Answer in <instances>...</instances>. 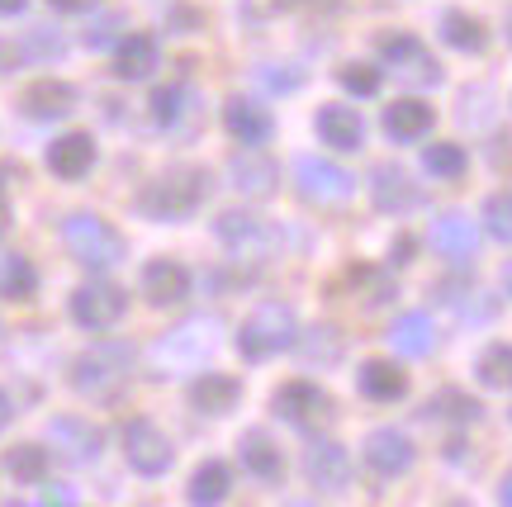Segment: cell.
Wrapping results in <instances>:
<instances>
[{"instance_id":"obj_1","label":"cell","mask_w":512,"mask_h":507,"mask_svg":"<svg viewBox=\"0 0 512 507\" xmlns=\"http://www.w3.org/2000/svg\"><path fill=\"white\" fill-rule=\"evenodd\" d=\"M204 195H209V176H204L200 166H171L166 176H157V181L143 190L138 209L152 218H162V223H181V218H190L200 209Z\"/></svg>"},{"instance_id":"obj_2","label":"cell","mask_w":512,"mask_h":507,"mask_svg":"<svg viewBox=\"0 0 512 507\" xmlns=\"http://www.w3.org/2000/svg\"><path fill=\"white\" fill-rule=\"evenodd\" d=\"M133 370V346L128 342H95L91 351H81L72 365V389L86 399H114L128 384Z\"/></svg>"},{"instance_id":"obj_3","label":"cell","mask_w":512,"mask_h":507,"mask_svg":"<svg viewBox=\"0 0 512 507\" xmlns=\"http://www.w3.org/2000/svg\"><path fill=\"white\" fill-rule=\"evenodd\" d=\"M294 342H299V323H294L290 304H261L238 327V351L247 361H271L280 351H290Z\"/></svg>"},{"instance_id":"obj_4","label":"cell","mask_w":512,"mask_h":507,"mask_svg":"<svg viewBox=\"0 0 512 507\" xmlns=\"http://www.w3.org/2000/svg\"><path fill=\"white\" fill-rule=\"evenodd\" d=\"M62 242H67V252H72L81 266H91V271H110V266L124 261V237L95 214L67 218V223H62Z\"/></svg>"},{"instance_id":"obj_5","label":"cell","mask_w":512,"mask_h":507,"mask_svg":"<svg viewBox=\"0 0 512 507\" xmlns=\"http://www.w3.org/2000/svg\"><path fill=\"white\" fill-rule=\"evenodd\" d=\"M375 48H380L384 67L399 76V81H408V86H437L441 81L437 57L427 53L413 34H380L375 38Z\"/></svg>"},{"instance_id":"obj_6","label":"cell","mask_w":512,"mask_h":507,"mask_svg":"<svg viewBox=\"0 0 512 507\" xmlns=\"http://www.w3.org/2000/svg\"><path fill=\"white\" fill-rule=\"evenodd\" d=\"M271 408H275V417H285V422L299 427V432H318V427L332 417V399L309 380L280 384V389H275V399H271Z\"/></svg>"},{"instance_id":"obj_7","label":"cell","mask_w":512,"mask_h":507,"mask_svg":"<svg viewBox=\"0 0 512 507\" xmlns=\"http://www.w3.org/2000/svg\"><path fill=\"white\" fill-rule=\"evenodd\" d=\"M124 290L119 285H105V280H91V285H81L72 294V318L76 327H86V332H110L119 318H124Z\"/></svg>"},{"instance_id":"obj_8","label":"cell","mask_w":512,"mask_h":507,"mask_svg":"<svg viewBox=\"0 0 512 507\" xmlns=\"http://www.w3.org/2000/svg\"><path fill=\"white\" fill-rule=\"evenodd\" d=\"M124 455L128 465L143 474V479H157V474L171 470V460H176V451H171V441H166L147 417H133L124 427Z\"/></svg>"},{"instance_id":"obj_9","label":"cell","mask_w":512,"mask_h":507,"mask_svg":"<svg viewBox=\"0 0 512 507\" xmlns=\"http://www.w3.org/2000/svg\"><path fill=\"white\" fill-rule=\"evenodd\" d=\"M294 176H299V195L313 204H347L351 185H356L342 166L323 162V157H304V162L294 166Z\"/></svg>"},{"instance_id":"obj_10","label":"cell","mask_w":512,"mask_h":507,"mask_svg":"<svg viewBox=\"0 0 512 507\" xmlns=\"http://www.w3.org/2000/svg\"><path fill=\"white\" fill-rule=\"evenodd\" d=\"M214 233H219V242L228 247V252H238L242 261H256V256L271 252V228L261 223V218L242 214V209H228V214H219V223H214Z\"/></svg>"},{"instance_id":"obj_11","label":"cell","mask_w":512,"mask_h":507,"mask_svg":"<svg viewBox=\"0 0 512 507\" xmlns=\"http://www.w3.org/2000/svg\"><path fill=\"white\" fill-rule=\"evenodd\" d=\"M413 460H418V451H413V441L403 432H394V427H380V432L366 436V465L380 479H399V474L413 470Z\"/></svg>"},{"instance_id":"obj_12","label":"cell","mask_w":512,"mask_h":507,"mask_svg":"<svg viewBox=\"0 0 512 507\" xmlns=\"http://www.w3.org/2000/svg\"><path fill=\"white\" fill-rule=\"evenodd\" d=\"M304 474L318 493H342L351 479V455L337 441H313L304 451Z\"/></svg>"},{"instance_id":"obj_13","label":"cell","mask_w":512,"mask_h":507,"mask_svg":"<svg viewBox=\"0 0 512 507\" xmlns=\"http://www.w3.org/2000/svg\"><path fill=\"white\" fill-rule=\"evenodd\" d=\"M370 195H375L380 214H408L418 204V190L408 181V171H399V166H389V162L370 171Z\"/></svg>"},{"instance_id":"obj_14","label":"cell","mask_w":512,"mask_h":507,"mask_svg":"<svg viewBox=\"0 0 512 507\" xmlns=\"http://www.w3.org/2000/svg\"><path fill=\"white\" fill-rule=\"evenodd\" d=\"M318 138L328 147H337V152H356V147L366 143V124L347 105H323L318 109Z\"/></svg>"},{"instance_id":"obj_15","label":"cell","mask_w":512,"mask_h":507,"mask_svg":"<svg viewBox=\"0 0 512 507\" xmlns=\"http://www.w3.org/2000/svg\"><path fill=\"white\" fill-rule=\"evenodd\" d=\"M91 166H95L91 133H67V138H57V143L48 147V171L62 176V181H81Z\"/></svg>"},{"instance_id":"obj_16","label":"cell","mask_w":512,"mask_h":507,"mask_svg":"<svg viewBox=\"0 0 512 507\" xmlns=\"http://www.w3.org/2000/svg\"><path fill=\"white\" fill-rule=\"evenodd\" d=\"M223 128H228L242 147H261L266 138H271L275 124L256 100H228V105H223Z\"/></svg>"},{"instance_id":"obj_17","label":"cell","mask_w":512,"mask_h":507,"mask_svg":"<svg viewBox=\"0 0 512 507\" xmlns=\"http://www.w3.org/2000/svg\"><path fill=\"white\" fill-rule=\"evenodd\" d=\"M432 247H437L441 256H451V261H470L479 247V228L470 223L465 214H441L437 223H432Z\"/></svg>"},{"instance_id":"obj_18","label":"cell","mask_w":512,"mask_h":507,"mask_svg":"<svg viewBox=\"0 0 512 507\" xmlns=\"http://www.w3.org/2000/svg\"><path fill=\"white\" fill-rule=\"evenodd\" d=\"M432 105H422V100H394V105L384 109V133L394 138V143H418L432 133Z\"/></svg>"},{"instance_id":"obj_19","label":"cell","mask_w":512,"mask_h":507,"mask_svg":"<svg viewBox=\"0 0 512 507\" xmlns=\"http://www.w3.org/2000/svg\"><path fill=\"white\" fill-rule=\"evenodd\" d=\"M143 294L152 304H181L185 294H190V271H185L181 261H152L143 271Z\"/></svg>"},{"instance_id":"obj_20","label":"cell","mask_w":512,"mask_h":507,"mask_svg":"<svg viewBox=\"0 0 512 507\" xmlns=\"http://www.w3.org/2000/svg\"><path fill=\"white\" fill-rule=\"evenodd\" d=\"M24 109H29V119H62V114L76 109V91L67 81L43 76V81H34V86L24 91Z\"/></svg>"},{"instance_id":"obj_21","label":"cell","mask_w":512,"mask_h":507,"mask_svg":"<svg viewBox=\"0 0 512 507\" xmlns=\"http://www.w3.org/2000/svg\"><path fill=\"white\" fill-rule=\"evenodd\" d=\"M152 72H157V43L147 34H128L114 53V76L119 81H147Z\"/></svg>"},{"instance_id":"obj_22","label":"cell","mask_w":512,"mask_h":507,"mask_svg":"<svg viewBox=\"0 0 512 507\" xmlns=\"http://www.w3.org/2000/svg\"><path fill=\"white\" fill-rule=\"evenodd\" d=\"M389 342H394V351H403V356H432L437 327H432L427 313H403V318H394V327H389Z\"/></svg>"},{"instance_id":"obj_23","label":"cell","mask_w":512,"mask_h":507,"mask_svg":"<svg viewBox=\"0 0 512 507\" xmlns=\"http://www.w3.org/2000/svg\"><path fill=\"white\" fill-rule=\"evenodd\" d=\"M361 394L375 403H399L408 394V375L394 361H366L361 365Z\"/></svg>"},{"instance_id":"obj_24","label":"cell","mask_w":512,"mask_h":507,"mask_svg":"<svg viewBox=\"0 0 512 507\" xmlns=\"http://www.w3.org/2000/svg\"><path fill=\"white\" fill-rule=\"evenodd\" d=\"M238 399H242V384L233 380V375H200V380L190 384V403H195L200 413H209V417L228 413Z\"/></svg>"},{"instance_id":"obj_25","label":"cell","mask_w":512,"mask_h":507,"mask_svg":"<svg viewBox=\"0 0 512 507\" xmlns=\"http://www.w3.org/2000/svg\"><path fill=\"white\" fill-rule=\"evenodd\" d=\"M242 465L256 474V479H266V484H275L280 474H285V460H280V446H275L266 432H247L242 436Z\"/></svg>"},{"instance_id":"obj_26","label":"cell","mask_w":512,"mask_h":507,"mask_svg":"<svg viewBox=\"0 0 512 507\" xmlns=\"http://www.w3.org/2000/svg\"><path fill=\"white\" fill-rule=\"evenodd\" d=\"M228 171H233V185L242 195H271L275 190V162L266 152H242V157H233Z\"/></svg>"},{"instance_id":"obj_27","label":"cell","mask_w":512,"mask_h":507,"mask_svg":"<svg viewBox=\"0 0 512 507\" xmlns=\"http://www.w3.org/2000/svg\"><path fill=\"white\" fill-rule=\"evenodd\" d=\"M53 441L67 451V460H95L100 455V432H95L91 422H76V417H57Z\"/></svg>"},{"instance_id":"obj_28","label":"cell","mask_w":512,"mask_h":507,"mask_svg":"<svg viewBox=\"0 0 512 507\" xmlns=\"http://www.w3.org/2000/svg\"><path fill=\"white\" fill-rule=\"evenodd\" d=\"M441 38H446L456 53H484V48H489L484 24H479L475 15H465V10H446V19H441Z\"/></svg>"},{"instance_id":"obj_29","label":"cell","mask_w":512,"mask_h":507,"mask_svg":"<svg viewBox=\"0 0 512 507\" xmlns=\"http://www.w3.org/2000/svg\"><path fill=\"white\" fill-rule=\"evenodd\" d=\"M233 489V470L223 460H204L200 470L190 474V503H223Z\"/></svg>"},{"instance_id":"obj_30","label":"cell","mask_w":512,"mask_h":507,"mask_svg":"<svg viewBox=\"0 0 512 507\" xmlns=\"http://www.w3.org/2000/svg\"><path fill=\"white\" fill-rule=\"evenodd\" d=\"M38 290V275L24 256H5L0 261V299H29Z\"/></svg>"},{"instance_id":"obj_31","label":"cell","mask_w":512,"mask_h":507,"mask_svg":"<svg viewBox=\"0 0 512 507\" xmlns=\"http://www.w3.org/2000/svg\"><path fill=\"white\" fill-rule=\"evenodd\" d=\"M479 384L484 389H512V346L494 342L479 356Z\"/></svg>"},{"instance_id":"obj_32","label":"cell","mask_w":512,"mask_h":507,"mask_svg":"<svg viewBox=\"0 0 512 507\" xmlns=\"http://www.w3.org/2000/svg\"><path fill=\"white\" fill-rule=\"evenodd\" d=\"M5 470L15 474L19 484H43L48 479V451L43 446H15L5 455Z\"/></svg>"},{"instance_id":"obj_33","label":"cell","mask_w":512,"mask_h":507,"mask_svg":"<svg viewBox=\"0 0 512 507\" xmlns=\"http://www.w3.org/2000/svg\"><path fill=\"white\" fill-rule=\"evenodd\" d=\"M422 166H427V176L456 181V176H465V147H456V143H432V147H422Z\"/></svg>"},{"instance_id":"obj_34","label":"cell","mask_w":512,"mask_h":507,"mask_svg":"<svg viewBox=\"0 0 512 507\" xmlns=\"http://www.w3.org/2000/svg\"><path fill=\"white\" fill-rule=\"evenodd\" d=\"M484 228H489V237L512 247V190H503V195H494L484 204Z\"/></svg>"},{"instance_id":"obj_35","label":"cell","mask_w":512,"mask_h":507,"mask_svg":"<svg viewBox=\"0 0 512 507\" xmlns=\"http://www.w3.org/2000/svg\"><path fill=\"white\" fill-rule=\"evenodd\" d=\"M181 105H185V86H162V91H152V100H147V109H152V124L171 128L176 119H181Z\"/></svg>"},{"instance_id":"obj_36","label":"cell","mask_w":512,"mask_h":507,"mask_svg":"<svg viewBox=\"0 0 512 507\" xmlns=\"http://www.w3.org/2000/svg\"><path fill=\"white\" fill-rule=\"evenodd\" d=\"M337 81H342V91L361 95V100L380 91V72H375V67H366V62H347V67L337 72Z\"/></svg>"},{"instance_id":"obj_37","label":"cell","mask_w":512,"mask_h":507,"mask_svg":"<svg viewBox=\"0 0 512 507\" xmlns=\"http://www.w3.org/2000/svg\"><path fill=\"white\" fill-rule=\"evenodd\" d=\"M304 351H309V361H337L342 356V337L332 332V342H309Z\"/></svg>"},{"instance_id":"obj_38","label":"cell","mask_w":512,"mask_h":507,"mask_svg":"<svg viewBox=\"0 0 512 507\" xmlns=\"http://www.w3.org/2000/svg\"><path fill=\"white\" fill-rule=\"evenodd\" d=\"M53 10H62V15H81V10H91L95 0H48Z\"/></svg>"},{"instance_id":"obj_39","label":"cell","mask_w":512,"mask_h":507,"mask_svg":"<svg viewBox=\"0 0 512 507\" xmlns=\"http://www.w3.org/2000/svg\"><path fill=\"white\" fill-rule=\"evenodd\" d=\"M43 503H76V493H72V489H62V484H57V489H48V493H43Z\"/></svg>"},{"instance_id":"obj_40","label":"cell","mask_w":512,"mask_h":507,"mask_svg":"<svg viewBox=\"0 0 512 507\" xmlns=\"http://www.w3.org/2000/svg\"><path fill=\"white\" fill-rule=\"evenodd\" d=\"M498 503H503V507H512V474H508V479H503V484H498Z\"/></svg>"},{"instance_id":"obj_41","label":"cell","mask_w":512,"mask_h":507,"mask_svg":"<svg viewBox=\"0 0 512 507\" xmlns=\"http://www.w3.org/2000/svg\"><path fill=\"white\" fill-rule=\"evenodd\" d=\"M24 5H29V0H0V15H19Z\"/></svg>"},{"instance_id":"obj_42","label":"cell","mask_w":512,"mask_h":507,"mask_svg":"<svg viewBox=\"0 0 512 507\" xmlns=\"http://www.w3.org/2000/svg\"><path fill=\"white\" fill-rule=\"evenodd\" d=\"M10 228V204H5V190H0V233Z\"/></svg>"},{"instance_id":"obj_43","label":"cell","mask_w":512,"mask_h":507,"mask_svg":"<svg viewBox=\"0 0 512 507\" xmlns=\"http://www.w3.org/2000/svg\"><path fill=\"white\" fill-rule=\"evenodd\" d=\"M5 427H10V399L0 394V432H5Z\"/></svg>"},{"instance_id":"obj_44","label":"cell","mask_w":512,"mask_h":507,"mask_svg":"<svg viewBox=\"0 0 512 507\" xmlns=\"http://www.w3.org/2000/svg\"><path fill=\"white\" fill-rule=\"evenodd\" d=\"M503 285H508V294H512V261H508V271H503Z\"/></svg>"},{"instance_id":"obj_45","label":"cell","mask_w":512,"mask_h":507,"mask_svg":"<svg viewBox=\"0 0 512 507\" xmlns=\"http://www.w3.org/2000/svg\"><path fill=\"white\" fill-rule=\"evenodd\" d=\"M508 48H512V15H508Z\"/></svg>"}]
</instances>
